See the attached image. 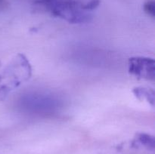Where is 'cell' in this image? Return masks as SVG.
I'll list each match as a JSON object with an SVG mask.
<instances>
[{"mask_svg":"<svg viewBox=\"0 0 155 154\" xmlns=\"http://www.w3.org/2000/svg\"><path fill=\"white\" fill-rule=\"evenodd\" d=\"M129 71L136 77L154 81L155 79L154 59L143 57H132L129 60Z\"/></svg>","mask_w":155,"mask_h":154,"instance_id":"7a4b0ae2","label":"cell"},{"mask_svg":"<svg viewBox=\"0 0 155 154\" xmlns=\"http://www.w3.org/2000/svg\"><path fill=\"white\" fill-rule=\"evenodd\" d=\"M25 101V104L27 108L31 109V110H37L39 111V109L42 108L45 110V107H54V101L51 100V98H48L47 97L43 96L42 95H38L36 96L35 95H32L31 96H28V101Z\"/></svg>","mask_w":155,"mask_h":154,"instance_id":"3957f363","label":"cell"},{"mask_svg":"<svg viewBox=\"0 0 155 154\" xmlns=\"http://www.w3.org/2000/svg\"><path fill=\"white\" fill-rule=\"evenodd\" d=\"M136 140L139 144L142 145V146L148 148V149H154V137L153 136L150 135V134H145V133H139L136 135Z\"/></svg>","mask_w":155,"mask_h":154,"instance_id":"8992f818","label":"cell"},{"mask_svg":"<svg viewBox=\"0 0 155 154\" xmlns=\"http://www.w3.org/2000/svg\"><path fill=\"white\" fill-rule=\"evenodd\" d=\"M67 1L74 7L88 12L96 8L100 3V0H67Z\"/></svg>","mask_w":155,"mask_h":154,"instance_id":"277c9868","label":"cell"},{"mask_svg":"<svg viewBox=\"0 0 155 154\" xmlns=\"http://www.w3.org/2000/svg\"><path fill=\"white\" fill-rule=\"evenodd\" d=\"M144 10L148 15L154 18L155 16V2L154 0H148L144 5Z\"/></svg>","mask_w":155,"mask_h":154,"instance_id":"52a82bcc","label":"cell"},{"mask_svg":"<svg viewBox=\"0 0 155 154\" xmlns=\"http://www.w3.org/2000/svg\"><path fill=\"white\" fill-rule=\"evenodd\" d=\"M35 3L45 8L54 16L71 24L87 23L92 18L89 12L74 7L67 0H35Z\"/></svg>","mask_w":155,"mask_h":154,"instance_id":"6da1fadb","label":"cell"},{"mask_svg":"<svg viewBox=\"0 0 155 154\" xmlns=\"http://www.w3.org/2000/svg\"><path fill=\"white\" fill-rule=\"evenodd\" d=\"M136 96L139 99H145L151 103L152 105L154 104V91L152 89L147 88L145 87H138L133 90Z\"/></svg>","mask_w":155,"mask_h":154,"instance_id":"5b68a950","label":"cell"}]
</instances>
